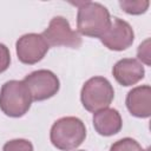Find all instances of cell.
I'll return each mask as SVG.
<instances>
[{
    "instance_id": "cell-1",
    "label": "cell",
    "mask_w": 151,
    "mask_h": 151,
    "mask_svg": "<svg viewBox=\"0 0 151 151\" xmlns=\"http://www.w3.org/2000/svg\"><path fill=\"white\" fill-rule=\"evenodd\" d=\"M77 5V32L86 37L100 38L111 24L109 9L93 1H83Z\"/></svg>"
},
{
    "instance_id": "cell-2",
    "label": "cell",
    "mask_w": 151,
    "mask_h": 151,
    "mask_svg": "<svg viewBox=\"0 0 151 151\" xmlns=\"http://www.w3.org/2000/svg\"><path fill=\"white\" fill-rule=\"evenodd\" d=\"M86 138V127L77 117H63L55 120L50 131V140L61 151H71L83 144Z\"/></svg>"
},
{
    "instance_id": "cell-3",
    "label": "cell",
    "mask_w": 151,
    "mask_h": 151,
    "mask_svg": "<svg viewBox=\"0 0 151 151\" xmlns=\"http://www.w3.org/2000/svg\"><path fill=\"white\" fill-rule=\"evenodd\" d=\"M31 93L22 80H8L0 90V110L8 117L25 116L32 105Z\"/></svg>"
},
{
    "instance_id": "cell-4",
    "label": "cell",
    "mask_w": 151,
    "mask_h": 151,
    "mask_svg": "<svg viewBox=\"0 0 151 151\" xmlns=\"http://www.w3.org/2000/svg\"><path fill=\"white\" fill-rule=\"evenodd\" d=\"M113 98V86L106 78L100 76L86 80L80 91V100L84 109L92 113L109 107Z\"/></svg>"
},
{
    "instance_id": "cell-5",
    "label": "cell",
    "mask_w": 151,
    "mask_h": 151,
    "mask_svg": "<svg viewBox=\"0 0 151 151\" xmlns=\"http://www.w3.org/2000/svg\"><path fill=\"white\" fill-rule=\"evenodd\" d=\"M33 101H42L55 96L60 88L59 78L50 70H37L27 74L24 80Z\"/></svg>"
},
{
    "instance_id": "cell-6",
    "label": "cell",
    "mask_w": 151,
    "mask_h": 151,
    "mask_svg": "<svg viewBox=\"0 0 151 151\" xmlns=\"http://www.w3.org/2000/svg\"><path fill=\"white\" fill-rule=\"evenodd\" d=\"M42 37L48 46H65L70 48H79L81 46V37L77 31H73L66 18L61 15L53 17L42 32Z\"/></svg>"
},
{
    "instance_id": "cell-7",
    "label": "cell",
    "mask_w": 151,
    "mask_h": 151,
    "mask_svg": "<svg viewBox=\"0 0 151 151\" xmlns=\"http://www.w3.org/2000/svg\"><path fill=\"white\" fill-rule=\"evenodd\" d=\"M48 44L38 33H27L21 35L15 42V51L19 61L26 65H34L44 59L48 52Z\"/></svg>"
},
{
    "instance_id": "cell-8",
    "label": "cell",
    "mask_w": 151,
    "mask_h": 151,
    "mask_svg": "<svg viewBox=\"0 0 151 151\" xmlns=\"http://www.w3.org/2000/svg\"><path fill=\"white\" fill-rule=\"evenodd\" d=\"M101 44L111 51H124L129 48L134 40V32L131 25L120 19L113 18L111 19V24L105 33L99 38Z\"/></svg>"
},
{
    "instance_id": "cell-9",
    "label": "cell",
    "mask_w": 151,
    "mask_h": 151,
    "mask_svg": "<svg viewBox=\"0 0 151 151\" xmlns=\"http://www.w3.org/2000/svg\"><path fill=\"white\" fill-rule=\"evenodd\" d=\"M112 74L122 86H132L144 78L145 70L138 59L123 58L114 64Z\"/></svg>"
},
{
    "instance_id": "cell-10",
    "label": "cell",
    "mask_w": 151,
    "mask_h": 151,
    "mask_svg": "<svg viewBox=\"0 0 151 151\" xmlns=\"http://www.w3.org/2000/svg\"><path fill=\"white\" fill-rule=\"evenodd\" d=\"M129 112L137 118H149L151 116V87L140 85L129 91L125 99Z\"/></svg>"
},
{
    "instance_id": "cell-11",
    "label": "cell",
    "mask_w": 151,
    "mask_h": 151,
    "mask_svg": "<svg viewBox=\"0 0 151 151\" xmlns=\"http://www.w3.org/2000/svg\"><path fill=\"white\" fill-rule=\"evenodd\" d=\"M93 127L98 134L110 137L118 133L123 126V119L120 113L116 109L106 107L93 113Z\"/></svg>"
},
{
    "instance_id": "cell-12",
    "label": "cell",
    "mask_w": 151,
    "mask_h": 151,
    "mask_svg": "<svg viewBox=\"0 0 151 151\" xmlns=\"http://www.w3.org/2000/svg\"><path fill=\"white\" fill-rule=\"evenodd\" d=\"M119 6L127 14L139 15L147 11L150 6V1L149 0H120Z\"/></svg>"
},
{
    "instance_id": "cell-13",
    "label": "cell",
    "mask_w": 151,
    "mask_h": 151,
    "mask_svg": "<svg viewBox=\"0 0 151 151\" xmlns=\"http://www.w3.org/2000/svg\"><path fill=\"white\" fill-rule=\"evenodd\" d=\"M110 151H150V149H143L142 145L133 138L130 137H125L122 138L117 142H114L111 147Z\"/></svg>"
},
{
    "instance_id": "cell-14",
    "label": "cell",
    "mask_w": 151,
    "mask_h": 151,
    "mask_svg": "<svg viewBox=\"0 0 151 151\" xmlns=\"http://www.w3.org/2000/svg\"><path fill=\"white\" fill-rule=\"evenodd\" d=\"M33 144L27 139H12L4 144L2 151H33Z\"/></svg>"
},
{
    "instance_id": "cell-15",
    "label": "cell",
    "mask_w": 151,
    "mask_h": 151,
    "mask_svg": "<svg viewBox=\"0 0 151 151\" xmlns=\"http://www.w3.org/2000/svg\"><path fill=\"white\" fill-rule=\"evenodd\" d=\"M137 57L138 59L144 63L145 65L150 66L151 65V53H150V39H146L144 40L139 46H138V50H137Z\"/></svg>"
},
{
    "instance_id": "cell-16",
    "label": "cell",
    "mask_w": 151,
    "mask_h": 151,
    "mask_svg": "<svg viewBox=\"0 0 151 151\" xmlns=\"http://www.w3.org/2000/svg\"><path fill=\"white\" fill-rule=\"evenodd\" d=\"M11 64V53L5 44L0 42V73L5 72Z\"/></svg>"
},
{
    "instance_id": "cell-17",
    "label": "cell",
    "mask_w": 151,
    "mask_h": 151,
    "mask_svg": "<svg viewBox=\"0 0 151 151\" xmlns=\"http://www.w3.org/2000/svg\"><path fill=\"white\" fill-rule=\"evenodd\" d=\"M78 151H85V150H78Z\"/></svg>"
}]
</instances>
